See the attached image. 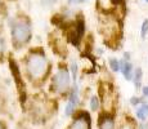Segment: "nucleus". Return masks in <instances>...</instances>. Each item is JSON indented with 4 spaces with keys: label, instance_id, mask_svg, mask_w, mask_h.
<instances>
[{
    "label": "nucleus",
    "instance_id": "nucleus-7",
    "mask_svg": "<svg viewBox=\"0 0 148 129\" xmlns=\"http://www.w3.org/2000/svg\"><path fill=\"white\" fill-rule=\"evenodd\" d=\"M120 68H121L122 75L125 76V79L126 80H130L133 77V66H132L130 62L121 61L120 62Z\"/></svg>",
    "mask_w": 148,
    "mask_h": 129
},
{
    "label": "nucleus",
    "instance_id": "nucleus-20",
    "mask_svg": "<svg viewBox=\"0 0 148 129\" xmlns=\"http://www.w3.org/2000/svg\"><path fill=\"white\" fill-rule=\"evenodd\" d=\"M124 56H125V59H129V58H130V54L127 53V52H126V53L124 54Z\"/></svg>",
    "mask_w": 148,
    "mask_h": 129
},
{
    "label": "nucleus",
    "instance_id": "nucleus-18",
    "mask_svg": "<svg viewBox=\"0 0 148 129\" xmlns=\"http://www.w3.org/2000/svg\"><path fill=\"white\" fill-rule=\"evenodd\" d=\"M143 94H144L146 97H148V87H144V88H143Z\"/></svg>",
    "mask_w": 148,
    "mask_h": 129
},
{
    "label": "nucleus",
    "instance_id": "nucleus-12",
    "mask_svg": "<svg viewBox=\"0 0 148 129\" xmlns=\"http://www.w3.org/2000/svg\"><path fill=\"white\" fill-rule=\"evenodd\" d=\"M70 70L72 72V79L76 80V76H77V65H76V62H71Z\"/></svg>",
    "mask_w": 148,
    "mask_h": 129
},
{
    "label": "nucleus",
    "instance_id": "nucleus-21",
    "mask_svg": "<svg viewBox=\"0 0 148 129\" xmlns=\"http://www.w3.org/2000/svg\"><path fill=\"white\" fill-rule=\"evenodd\" d=\"M0 129H3V125H1V123H0Z\"/></svg>",
    "mask_w": 148,
    "mask_h": 129
},
{
    "label": "nucleus",
    "instance_id": "nucleus-22",
    "mask_svg": "<svg viewBox=\"0 0 148 129\" xmlns=\"http://www.w3.org/2000/svg\"><path fill=\"white\" fill-rule=\"evenodd\" d=\"M146 1H148V0H146Z\"/></svg>",
    "mask_w": 148,
    "mask_h": 129
},
{
    "label": "nucleus",
    "instance_id": "nucleus-5",
    "mask_svg": "<svg viewBox=\"0 0 148 129\" xmlns=\"http://www.w3.org/2000/svg\"><path fill=\"white\" fill-rule=\"evenodd\" d=\"M10 63V70H12L13 75H14V79H16V83H17V87L19 88V89L22 90V93H23V101H25V85L23 83H22V79H21V75H19V71H18V67L16 66V63H14L13 61L9 62Z\"/></svg>",
    "mask_w": 148,
    "mask_h": 129
},
{
    "label": "nucleus",
    "instance_id": "nucleus-11",
    "mask_svg": "<svg viewBox=\"0 0 148 129\" xmlns=\"http://www.w3.org/2000/svg\"><path fill=\"white\" fill-rule=\"evenodd\" d=\"M147 32H148V19H144L143 25H142V30H140V35H142V38L143 39L146 38Z\"/></svg>",
    "mask_w": 148,
    "mask_h": 129
},
{
    "label": "nucleus",
    "instance_id": "nucleus-15",
    "mask_svg": "<svg viewBox=\"0 0 148 129\" xmlns=\"http://www.w3.org/2000/svg\"><path fill=\"white\" fill-rule=\"evenodd\" d=\"M130 102H132V105H138L139 102H142V99H139L138 97H133V98L130 99Z\"/></svg>",
    "mask_w": 148,
    "mask_h": 129
},
{
    "label": "nucleus",
    "instance_id": "nucleus-6",
    "mask_svg": "<svg viewBox=\"0 0 148 129\" xmlns=\"http://www.w3.org/2000/svg\"><path fill=\"white\" fill-rule=\"evenodd\" d=\"M99 129H115L113 119L108 115L99 116Z\"/></svg>",
    "mask_w": 148,
    "mask_h": 129
},
{
    "label": "nucleus",
    "instance_id": "nucleus-14",
    "mask_svg": "<svg viewBox=\"0 0 148 129\" xmlns=\"http://www.w3.org/2000/svg\"><path fill=\"white\" fill-rule=\"evenodd\" d=\"M57 0H42V5H52V4H54Z\"/></svg>",
    "mask_w": 148,
    "mask_h": 129
},
{
    "label": "nucleus",
    "instance_id": "nucleus-10",
    "mask_svg": "<svg viewBox=\"0 0 148 129\" xmlns=\"http://www.w3.org/2000/svg\"><path fill=\"white\" fill-rule=\"evenodd\" d=\"M110 67L112 68V71H119L120 70V62L117 61V59H115V58H111L110 59Z\"/></svg>",
    "mask_w": 148,
    "mask_h": 129
},
{
    "label": "nucleus",
    "instance_id": "nucleus-19",
    "mask_svg": "<svg viewBox=\"0 0 148 129\" xmlns=\"http://www.w3.org/2000/svg\"><path fill=\"white\" fill-rule=\"evenodd\" d=\"M122 1V0H111V3L112 4H115V5H117V4H120V3Z\"/></svg>",
    "mask_w": 148,
    "mask_h": 129
},
{
    "label": "nucleus",
    "instance_id": "nucleus-4",
    "mask_svg": "<svg viewBox=\"0 0 148 129\" xmlns=\"http://www.w3.org/2000/svg\"><path fill=\"white\" fill-rule=\"evenodd\" d=\"M92 127V121H90V116L86 112H80L77 116L73 119L72 124L70 125L68 129H90Z\"/></svg>",
    "mask_w": 148,
    "mask_h": 129
},
{
    "label": "nucleus",
    "instance_id": "nucleus-17",
    "mask_svg": "<svg viewBox=\"0 0 148 129\" xmlns=\"http://www.w3.org/2000/svg\"><path fill=\"white\" fill-rule=\"evenodd\" d=\"M70 3H73V4H79V3H84L85 0H68Z\"/></svg>",
    "mask_w": 148,
    "mask_h": 129
},
{
    "label": "nucleus",
    "instance_id": "nucleus-16",
    "mask_svg": "<svg viewBox=\"0 0 148 129\" xmlns=\"http://www.w3.org/2000/svg\"><path fill=\"white\" fill-rule=\"evenodd\" d=\"M3 50H4V43H3V40L0 39V56L3 54Z\"/></svg>",
    "mask_w": 148,
    "mask_h": 129
},
{
    "label": "nucleus",
    "instance_id": "nucleus-2",
    "mask_svg": "<svg viewBox=\"0 0 148 129\" xmlns=\"http://www.w3.org/2000/svg\"><path fill=\"white\" fill-rule=\"evenodd\" d=\"M31 38V31L30 26L26 22H16L12 26V39L13 43L18 47V45L26 44Z\"/></svg>",
    "mask_w": 148,
    "mask_h": 129
},
{
    "label": "nucleus",
    "instance_id": "nucleus-3",
    "mask_svg": "<svg viewBox=\"0 0 148 129\" xmlns=\"http://www.w3.org/2000/svg\"><path fill=\"white\" fill-rule=\"evenodd\" d=\"M70 72L64 68H61L58 72L56 74V76L53 77V88L59 93H63L70 88Z\"/></svg>",
    "mask_w": 148,
    "mask_h": 129
},
{
    "label": "nucleus",
    "instance_id": "nucleus-8",
    "mask_svg": "<svg viewBox=\"0 0 148 129\" xmlns=\"http://www.w3.org/2000/svg\"><path fill=\"white\" fill-rule=\"evenodd\" d=\"M136 116H138V119H140L142 121L147 120V117H148V105L147 103H142V105L139 106V108L136 110Z\"/></svg>",
    "mask_w": 148,
    "mask_h": 129
},
{
    "label": "nucleus",
    "instance_id": "nucleus-13",
    "mask_svg": "<svg viewBox=\"0 0 148 129\" xmlns=\"http://www.w3.org/2000/svg\"><path fill=\"white\" fill-rule=\"evenodd\" d=\"M98 106H99L98 98H97V97H92V98H90V108H92V110H97Z\"/></svg>",
    "mask_w": 148,
    "mask_h": 129
},
{
    "label": "nucleus",
    "instance_id": "nucleus-1",
    "mask_svg": "<svg viewBox=\"0 0 148 129\" xmlns=\"http://www.w3.org/2000/svg\"><path fill=\"white\" fill-rule=\"evenodd\" d=\"M26 68H27V74L31 76V79L39 80L42 79L48 74L49 66H48V61L44 54L35 52V53H31L27 57Z\"/></svg>",
    "mask_w": 148,
    "mask_h": 129
},
{
    "label": "nucleus",
    "instance_id": "nucleus-9",
    "mask_svg": "<svg viewBox=\"0 0 148 129\" xmlns=\"http://www.w3.org/2000/svg\"><path fill=\"white\" fill-rule=\"evenodd\" d=\"M142 75H143V72H142V68H136V70H135V74H134V84H135L136 89H139V88H140Z\"/></svg>",
    "mask_w": 148,
    "mask_h": 129
}]
</instances>
